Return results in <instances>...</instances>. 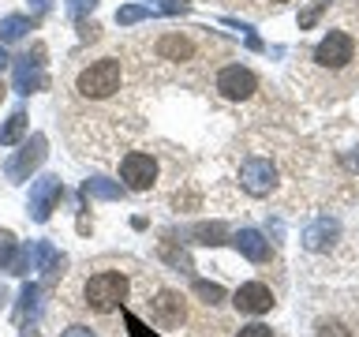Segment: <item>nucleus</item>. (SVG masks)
I'll return each instance as SVG.
<instances>
[{"mask_svg":"<svg viewBox=\"0 0 359 337\" xmlns=\"http://www.w3.org/2000/svg\"><path fill=\"white\" fill-rule=\"evenodd\" d=\"M45 135H30L27 143H22V150L15 154V157H8V165H4V173H8V180H15V184H22L34 168H38L41 161H45Z\"/></svg>","mask_w":359,"mask_h":337,"instance_id":"obj_5","label":"nucleus"},{"mask_svg":"<svg viewBox=\"0 0 359 337\" xmlns=\"http://www.w3.org/2000/svg\"><path fill=\"white\" fill-rule=\"evenodd\" d=\"M27 30H30V19H27V15H8V19H0V41H19Z\"/></svg>","mask_w":359,"mask_h":337,"instance_id":"obj_20","label":"nucleus"},{"mask_svg":"<svg viewBox=\"0 0 359 337\" xmlns=\"http://www.w3.org/2000/svg\"><path fill=\"white\" fill-rule=\"evenodd\" d=\"M146 15H150V8H146V4H123L116 11V22H120V27H135V22H142Z\"/></svg>","mask_w":359,"mask_h":337,"instance_id":"obj_21","label":"nucleus"},{"mask_svg":"<svg viewBox=\"0 0 359 337\" xmlns=\"http://www.w3.org/2000/svg\"><path fill=\"white\" fill-rule=\"evenodd\" d=\"M120 176H123V187L146 191V187H154V180H157V161L150 154L131 150V154H123V161H120Z\"/></svg>","mask_w":359,"mask_h":337,"instance_id":"obj_6","label":"nucleus"},{"mask_svg":"<svg viewBox=\"0 0 359 337\" xmlns=\"http://www.w3.org/2000/svg\"><path fill=\"white\" fill-rule=\"evenodd\" d=\"M333 240H337V221H330V218L307 225V232H303V247L307 251H325Z\"/></svg>","mask_w":359,"mask_h":337,"instance_id":"obj_15","label":"nucleus"},{"mask_svg":"<svg viewBox=\"0 0 359 337\" xmlns=\"http://www.w3.org/2000/svg\"><path fill=\"white\" fill-rule=\"evenodd\" d=\"M27 270H45V274H53V270H60V251L49 244V240H38L27 247Z\"/></svg>","mask_w":359,"mask_h":337,"instance_id":"obj_13","label":"nucleus"},{"mask_svg":"<svg viewBox=\"0 0 359 337\" xmlns=\"http://www.w3.org/2000/svg\"><path fill=\"white\" fill-rule=\"evenodd\" d=\"M240 187L247 191V195H255V199L269 195V191L277 187L273 161H266V157H247V161L240 165Z\"/></svg>","mask_w":359,"mask_h":337,"instance_id":"obj_4","label":"nucleus"},{"mask_svg":"<svg viewBox=\"0 0 359 337\" xmlns=\"http://www.w3.org/2000/svg\"><path fill=\"white\" fill-rule=\"evenodd\" d=\"M22 135H27V112L15 109V112L4 120V128H0V146H15Z\"/></svg>","mask_w":359,"mask_h":337,"instance_id":"obj_19","label":"nucleus"},{"mask_svg":"<svg viewBox=\"0 0 359 337\" xmlns=\"http://www.w3.org/2000/svg\"><path fill=\"white\" fill-rule=\"evenodd\" d=\"M49 4H53V0H30L34 11H49Z\"/></svg>","mask_w":359,"mask_h":337,"instance_id":"obj_32","label":"nucleus"},{"mask_svg":"<svg viewBox=\"0 0 359 337\" xmlns=\"http://www.w3.org/2000/svg\"><path fill=\"white\" fill-rule=\"evenodd\" d=\"M157 56H161V60H191V56H195V45L187 38H180V34H165V38L157 41Z\"/></svg>","mask_w":359,"mask_h":337,"instance_id":"obj_17","label":"nucleus"},{"mask_svg":"<svg viewBox=\"0 0 359 337\" xmlns=\"http://www.w3.org/2000/svg\"><path fill=\"white\" fill-rule=\"evenodd\" d=\"M154 11H161V15H184V11H191V0H154Z\"/></svg>","mask_w":359,"mask_h":337,"instance_id":"obj_25","label":"nucleus"},{"mask_svg":"<svg viewBox=\"0 0 359 337\" xmlns=\"http://www.w3.org/2000/svg\"><path fill=\"white\" fill-rule=\"evenodd\" d=\"M269 4H285V0H269Z\"/></svg>","mask_w":359,"mask_h":337,"instance_id":"obj_34","label":"nucleus"},{"mask_svg":"<svg viewBox=\"0 0 359 337\" xmlns=\"http://www.w3.org/2000/svg\"><path fill=\"white\" fill-rule=\"evenodd\" d=\"M60 195H64L60 176H41V180H34V187H30V218H34V221H49V213L56 210Z\"/></svg>","mask_w":359,"mask_h":337,"instance_id":"obj_8","label":"nucleus"},{"mask_svg":"<svg viewBox=\"0 0 359 337\" xmlns=\"http://www.w3.org/2000/svg\"><path fill=\"white\" fill-rule=\"evenodd\" d=\"M195 296L202 303H221L224 300V289L221 285H210V281H195Z\"/></svg>","mask_w":359,"mask_h":337,"instance_id":"obj_24","label":"nucleus"},{"mask_svg":"<svg viewBox=\"0 0 359 337\" xmlns=\"http://www.w3.org/2000/svg\"><path fill=\"white\" fill-rule=\"evenodd\" d=\"M352 56H355V41H352V34H344V30H330L318 45H314V64L330 67V72L344 67Z\"/></svg>","mask_w":359,"mask_h":337,"instance_id":"obj_3","label":"nucleus"},{"mask_svg":"<svg viewBox=\"0 0 359 337\" xmlns=\"http://www.w3.org/2000/svg\"><path fill=\"white\" fill-rule=\"evenodd\" d=\"M154 322L161 326V330H176V326L184 322V300H180L176 292H157V300H154Z\"/></svg>","mask_w":359,"mask_h":337,"instance_id":"obj_11","label":"nucleus"},{"mask_svg":"<svg viewBox=\"0 0 359 337\" xmlns=\"http://www.w3.org/2000/svg\"><path fill=\"white\" fill-rule=\"evenodd\" d=\"M4 64H8V53H4V41H0V72H4Z\"/></svg>","mask_w":359,"mask_h":337,"instance_id":"obj_33","label":"nucleus"},{"mask_svg":"<svg viewBox=\"0 0 359 337\" xmlns=\"http://www.w3.org/2000/svg\"><path fill=\"white\" fill-rule=\"evenodd\" d=\"M79 94L90 98V101H101V98H112L120 90V60L116 56H105V60L90 64L86 72H79Z\"/></svg>","mask_w":359,"mask_h":337,"instance_id":"obj_2","label":"nucleus"},{"mask_svg":"<svg viewBox=\"0 0 359 337\" xmlns=\"http://www.w3.org/2000/svg\"><path fill=\"white\" fill-rule=\"evenodd\" d=\"M60 337H97L94 330H86V326H72V330H64Z\"/></svg>","mask_w":359,"mask_h":337,"instance_id":"obj_31","label":"nucleus"},{"mask_svg":"<svg viewBox=\"0 0 359 337\" xmlns=\"http://www.w3.org/2000/svg\"><path fill=\"white\" fill-rule=\"evenodd\" d=\"M325 8H330V0H314L311 8H303V11H299V30H311L314 22L322 19V11H325Z\"/></svg>","mask_w":359,"mask_h":337,"instance_id":"obj_22","label":"nucleus"},{"mask_svg":"<svg viewBox=\"0 0 359 337\" xmlns=\"http://www.w3.org/2000/svg\"><path fill=\"white\" fill-rule=\"evenodd\" d=\"M240 337H273V330H269V326H262V322H255V326H243Z\"/></svg>","mask_w":359,"mask_h":337,"instance_id":"obj_29","label":"nucleus"},{"mask_svg":"<svg viewBox=\"0 0 359 337\" xmlns=\"http://www.w3.org/2000/svg\"><path fill=\"white\" fill-rule=\"evenodd\" d=\"M217 90L229 101H247L258 90V79L251 67H240V64H229V67H221V75H217Z\"/></svg>","mask_w":359,"mask_h":337,"instance_id":"obj_7","label":"nucleus"},{"mask_svg":"<svg viewBox=\"0 0 359 337\" xmlns=\"http://www.w3.org/2000/svg\"><path fill=\"white\" fill-rule=\"evenodd\" d=\"M0 270H8V274H27V251H19V244L11 232H0Z\"/></svg>","mask_w":359,"mask_h":337,"instance_id":"obj_14","label":"nucleus"},{"mask_svg":"<svg viewBox=\"0 0 359 337\" xmlns=\"http://www.w3.org/2000/svg\"><path fill=\"white\" fill-rule=\"evenodd\" d=\"M0 300H4V289H0Z\"/></svg>","mask_w":359,"mask_h":337,"instance_id":"obj_35","label":"nucleus"},{"mask_svg":"<svg viewBox=\"0 0 359 337\" xmlns=\"http://www.w3.org/2000/svg\"><path fill=\"white\" fill-rule=\"evenodd\" d=\"M38 296H41L38 285H22V292H19V315H27V311L38 308Z\"/></svg>","mask_w":359,"mask_h":337,"instance_id":"obj_26","label":"nucleus"},{"mask_svg":"<svg viewBox=\"0 0 359 337\" xmlns=\"http://www.w3.org/2000/svg\"><path fill=\"white\" fill-rule=\"evenodd\" d=\"M123 319H128V330H131V337H146V326H142L139 319H135V315L123 311Z\"/></svg>","mask_w":359,"mask_h":337,"instance_id":"obj_30","label":"nucleus"},{"mask_svg":"<svg viewBox=\"0 0 359 337\" xmlns=\"http://www.w3.org/2000/svg\"><path fill=\"white\" fill-rule=\"evenodd\" d=\"M97 0H67V15L72 19H86V11H94Z\"/></svg>","mask_w":359,"mask_h":337,"instance_id":"obj_27","label":"nucleus"},{"mask_svg":"<svg viewBox=\"0 0 359 337\" xmlns=\"http://www.w3.org/2000/svg\"><path fill=\"white\" fill-rule=\"evenodd\" d=\"M0 98H4V86H0Z\"/></svg>","mask_w":359,"mask_h":337,"instance_id":"obj_36","label":"nucleus"},{"mask_svg":"<svg viewBox=\"0 0 359 337\" xmlns=\"http://www.w3.org/2000/svg\"><path fill=\"white\" fill-rule=\"evenodd\" d=\"M123 300H128V277L116 274V270H105V274H94L86 281V303L90 311L97 315H109L123 308Z\"/></svg>","mask_w":359,"mask_h":337,"instance_id":"obj_1","label":"nucleus"},{"mask_svg":"<svg viewBox=\"0 0 359 337\" xmlns=\"http://www.w3.org/2000/svg\"><path fill=\"white\" fill-rule=\"evenodd\" d=\"M236 311H243V315H266L269 308H273V292H269L262 281H247V285L236 289Z\"/></svg>","mask_w":359,"mask_h":337,"instance_id":"obj_9","label":"nucleus"},{"mask_svg":"<svg viewBox=\"0 0 359 337\" xmlns=\"http://www.w3.org/2000/svg\"><path fill=\"white\" fill-rule=\"evenodd\" d=\"M45 86V72H41V49L22 53L15 60V90L19 94H34Z\"/></svg>","mask_w":359,"mask_h":337,"instance_id":"obj_10","label":"nucleus"},{"mask_svg":"<svg viewBox=\"0 0 359 337\" xmlns=\"http://www.w3.org/2000/svg\"><path fill=\"white\" fill-rule=\"evenodd\" d=\"M232 244H236V251H240L243 258H251V263H266L269 258V240L255 229H240L232 236Z\"/></svg>","mask_w":359,"mask_h":337,"instance_id":"obj_12","label":"nucleus"},{"mask_svg":"<svg viewBox=\"0 0 359 337\" xmlns=\"http://www.w3.org/2000/svg\"><path fill=\"white\" fill-rule=\"evenodd\" d=\"M318 337H352V333H348L341 322H322L318 326Z\"/></svg>","mask_w":359,"mask_h":337,"instance_id":"obj_28","label":"nucleus"},{"mask_svg":"<svg viewBox=\"0 0 359 337\" xmlns=\"http://www.w3.org/2000/svg\"><path fill=\"white\" fill-rule=\"evenodd\" d=\"M83 195H86V199L116 202V199H123V184H120V180H105V176H90L86 184H83Z\"/></svg>","mask_w":359,"mask_h":337,"instance_id":"obj_16","label":"nucleus"},{"mask_svg":"<svg viewBox=\"0 0 359 337\" xmlns=\"http://www.w3.org/2000/svg\"><path fill=\"white\" fill-rule=\"evenodd\" d=\"M157 255L165 258L168 266L172 270H184V274H191V270H195V263H191V255L184 251V247H180L176 240H161V247H157Z\"/></svg>","mask_w":359,"mask_h":337,"instance_id":"obj_18","label":"nucleus"},{"mask_svg":"<svg viewBox=\"0 0 359 337\" xmlns=\"http://www.w3.org/2000/svg\"><path fill=\"white\" fill-rule=\"evenodd\" d=\"M224 232H229V229H224L221 221H213V225H198V229H195L198 244H224V240H221Z\"/></svg>","mask_w":359,"mask_h":337,"instance_id":"obj_23","label":"nucleus"}]
</instances>
